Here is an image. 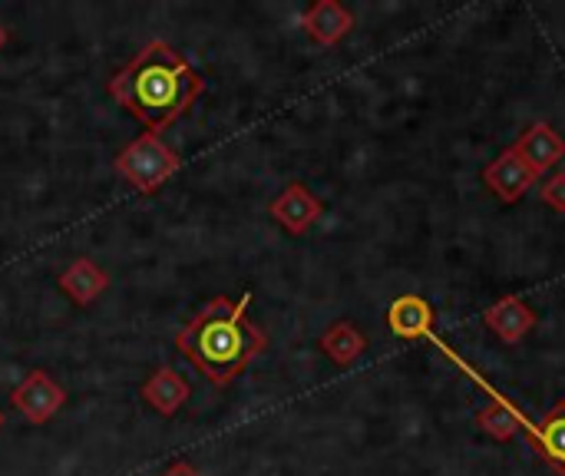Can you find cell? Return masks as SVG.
Segmentation results:
<instances>
[{"instance_id": "obj_1", "label": "cell", "mask_w": 565, "mask_h": 476, "mask_svg": "<svg viewBox=\"0 0 565 476\" xmlns=\"http://www.w3.org/2000/svg\"><path fill=\"white\" fill-rule=\"evenodd\" d=\"M205 93V80L166 40H149L113 80L109 96L162 136Z\"/></svg>"}, {"instance_id": "obj_2", "label": "cell", "mask_w": 565, "mask_h": 476, "mask_svg": "<svg viewBox=\"0 0 565 476\" xmlns=\"http://www.w3.org/2000/svg\"><path fill=\"white\" fill-rule=\"evenodd\" d=\"M248 305V292L238 302L218 295L175 335L179 355L192 361L195 371L215 388H228L268 348V335L252 325Z\"/></svg>"}, {"instance_id": "obj_3", "label": "cell", "mask_w": 565, "mask_h": 476, "mask_svg": "<svg viewBox=\"0 0 565 476\" xmlns=\"http://www.w3.org/2000/svg\"><path fill=\"white\" fill-rule=\"evenodd\" d=\"M179 152L156 133H142L116 156V172L142 195L159 192L179 172Z\"/></svg>"}, {"instance_id": "obj_4", "label": "cell", "mask_w": 565, "mask_h": 476, "mask_svg": "<svg viewBox=\"0 0 565 476\" xmlns=\"http://www.w3.org/2000/svg\"><path fill=\"white\" fill-rule=\"evenodd\" d=\"M10 404L17 408V414H20L26 424L40 427V424H46V421L66 404V391H63L46 371H30V374L13 388Z\"/></svg>"}, {"instance_id": "obj_5", "label": "cell", "mask_w": 565, "mask_h": 476, "mask_svg": "<svg viewBox=\"0 0 565 476\" xmlns=\"http://www.w3.org/2000/svg\"><path fill=\"white\" fill-rule=\"evenodd\" d=\"M483 182H487V189L500 199V202H520L536 182H540V176L526 166V159L510 146V149H503L487 169H483Z\"/></svg>"}, {"instance_id": "obj_6", "label": "cell", "mask_w": 565, "mask_h": 476, "mask_svg": "<svg viewBox=\"0 0 565 476\" xmlns=\"http://www.w3.org/2000/svg\"><path fill=\"white\" fill-rule=\"evenodd\" d=\"M268 212H271V219H275L285 232L305 235V232L321 219L324 205H321V199H315V195L308 192V186L291 182V186L268 205Z\"/></svg>"}, {"instance_id": "obj_7", "label": "cell", "mask_w": 565, "mask_h": 476, "mask_svg": "<svg viewBox=\"0 0 565 476\" xmlns=\"http://www.w3.org/2000/svg\"><path fill=\"white\" fill-rule=\"evenodd\" d=\"M513 149L526 159V166H530L536 176L556 169L565 159V139L550 126V123H533V126L520 136V142H516Z\"/></svg>"}, {"instance_id": "obj_8", "label": "cell", "mask_w": 565, "mask_h": 476, "mask_svg": "<svg viewBox=\"0 0 565 476\" xmlns=\"http://www.w3.org/2000/svg\"><path fill=\"white\" fill-rule=\"evenodd\" d=\"M301 27L308 30V36H311L315 43L334 46V43H341V40L351 33L354 17H351V10L341 7L338 0H318V3H311V7L305 10Z\"/></svg>"}, {"instance_id": "obj_9", "label": "cell", "mask_w": 565, "mask_h": 476, "mask_svg": "<svg viewBox=\"0 0 565 476\" xmlns=\"http://www.w3.org/2000/svg\"><path fill=\"white\" fill-rule=\"evenodd\" d=\"M139 394H142V401H146L159 417H175V414L185 408L192 388H189V381H185L179 371L159 368V371H152V374L146 378V384H142Z\"/></svg>"}, {"instance_id": "obj_10", "label": "cell", "mask_w": 565, "mask_h": 476, "mask_svg": "<svg viewBox=\"0 0 565 476\" xmlns=\"http://www.w3.org/2000/svg\"><path fill=\"white\" fill-rule=\"evenodd\" d=\"M56 285H60V292H66V298L73 305L86 308V305H93L109 288V275L93 258H76V262H70L60 272Z\"/></svg>"}, {"instance_id": "obj_11", "label": "cell", "mask_w": 565, "mask_h": 476, "mask_svg": "<svg viewBox=\"0 0 565 476\" xmlns=\"http://www.w3.org/2000/svg\"><path fill=\"white\" fill-rule=\"evenodd\" d=\"M483 321H487V328L490 331H497L507 345H516V341H523L533 328H536V311L523 302V298H516V295H507V298H500L487 315H483Z\"/></svg>"}, {"instance_id": "obj_12", "label": "cell", "mask_w": 565, "mask_h": 476, "mask_svg": "<svg viewBox=\"0 0 565 476\" xmlns=\"http://www.w3.org/2000/svg\"><path fill=\"white\" fill-rule=\"evenodd\" d=\"M387 325L397 338L404 341H420L430 335L434 325V308L420 298V295H401L391 311H387Z\"/></svg>"}, {"instance_id": "obj_13", "label": "cell", "mask_w": 565, "mask_h": 476, "mask_svg": "<svg viewBox=\"0 0 565 476\" xmlns=\"http://www.w3.org/2000/svg\"><path fill=\"white\" fill-rule=\"evenodd\" d=\"M364 348H367V341H364V335H361L351 321H338V325H331V328L321 335V351H324L334 364H341V368L354 364V361L364 355Z\"/></svg>"}, {"instance_id": "obj_14", "label": "cell", "mask_w": 565, "mask_h": 476, "mask_svg": "<svg viewBox=\"0 0 565 476\" xmlns=\"http://www.w3.org/2000/svg\"><path fill=\"white\" fill-rule=\"evenodd\" d=\"M543 461L565 474V398L543 421Z\"/></svg>"}, {"instance_id": "obj_15", "label": "cell", "mask_w": 565, "mask_h": 476, "mask_svg": "<svg viewBox=\"0 0 565 476\" xmlns=\"http://www.w3.org/2000/svg\"><path fill=\"white\" fill-rule=\"evenodd\" d=\"M540 195L550 209L565 212V172H553L543 186H540Z\"/></svg>"}, {"instance_id": "obj_16", "label": "cell", "mask_w": 565, "mask_h": 476, "mask_svg": "<svg viewBox=\"0 0 565 476\" xmlns=\"http://www.w3.org/2000/svg\"><path fill=\"white\" fill-rule=\"evenodd\" d=\"M162 476H202V474H199V470H195L192 464L179 461V464H172V467H169V470H166V474H162Z\"/></svg>"}, {"instance_id": "obj_17", "label": "cell", "mask_w": 565, "mask_h": 476, "mask_svg": "<svg viewBox=\"0 0 565 476\" xmlns=\"http://www.w3.org/2000/svg\"><path fill=\"white\" fill-rule=\"evenodd\" d=\"M3 43H7V27L0 23V50H3Z\"/></svg>"}, {"instance_id": "obj_18", "label": "cell", "mask_w": 565, "mask_h": 476, "mask_svg": "<svg viewBox=\"0 0 565 476\" xmlns=\"http://www.w3.org/2000/svg\"><path fill=\"white\" fill-rule=\"evenodd\" d=\"M0 427H3V414H0Z\"/></svg>"}]
</instances>
